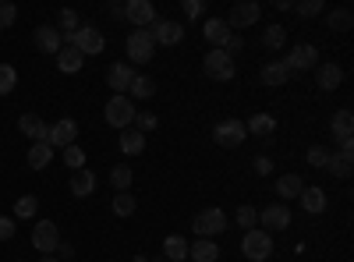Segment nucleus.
I'll return each mask as SVG.
<instances>
[{"instance_id":"ddd939ff","label":"nucleus","mask_w":354,"mask_h":262,"mask_svg":"<svg viewBox=\"0 0 354 262\" xmlns=\"http://www.w3.org/2000/svg\"><path fill=\"white\" fill-rule=\"evenodd\" d=\"M46 142H50V145H61V149H68V145H75V142H78V124H75L71 118H61V121H57V124L50 128Z\"/></svg>"},{"instance_id":"c756f323","label":"nucleus","mask_w":354,"mask_h":262,"mask_svg":"<svg viewBox=\"0 0 354 262\" xmlns=\"http://www.w3.org/2000/svg\"><path fill=\"white\" fill-rule=\"evenodd\" d=\"M128 93H131V96H128L131 103H135V100H149V96H156V82H153L149 75H135V82H131Z\"/></svg>"},{"instance_id":"a878e982","label":"nucleus","mask_w":354,"mask_h":262,"mask_svg":"<svg viewBox=\"0 0 354 262\" xmlns=\"http://www.w3.org/2000/svg\"><path fill=\"white\" fill-rule=\"evenodd\" d=\"M82 64H85V57H82L75 46H61V53H57V68H61L64 75H75V71H82Z\"/></svg>"},{"instance_id":"f3484780","label":"nucleus","mask_w":354,"mask_h":262,"mask_svg":"<svg viewBox=\"0 0 354 262\" xmlns=\"http://www.w3.org/2000/svg\"><path fill=\"white\" fill-rule=\"evenodd\" d=\"M18 131L25 138H32V142H46L50 124H43V118H36V113H21V118H18Z\"/></svg>"},{"instance_id":"bb28decb","label":"nucleus","mask_w":354,"mask_h":262,"mask_svg":"<svg viewBox=\"0 0 354 262\" xmlns=\"http://www.w3.org/2000/svg\"><path fill=\"white\" fill-rule=\"evenodd\" d=\"M305 191V181L298 178V174H283V178H277V195L280 198H301Z\"/></svg>"},{"instance_id":"c85d7f7f","label":"nucleus","mask_w":354,"mask_h":262,"mask_svg":"<svg viewBox=\"0 0 354 262\" xmlns=\"http://www.w3.org/2000/svg\"><path fill=\"white\" fill-rule=\"evenodd\" d=\"M142 149H145V135L135 131V128H124V131H121V153H124V156H138Z\"/></svg>"},{"instance_id":"4c0bfd02","label":"nucleus","mask_w":354,"mask_h":262,"mask_svg":"<svg viewBox=\"0 0 354 262\" xmlns=\"http://www.w3.org/2000/svg\"><path fill=\"white\" fill-rule=\"evenodd\" d=\"M305 160H308V167H315V170H326V163H330V149H326V145H312V149L305 153Z\"/></svg>"},{"instance_id":"7ed1b4c3","label":"nucleus","mask_w":354,"mask_h":262,"mask_svg":"<svg viewBox=\"0 0 354 262\" xmlns=\"http://www.w3.org/2000/svg\"><path fill=\"white\" fill-rule=\"evenodd\" d=\"M202 71L209 75L213 82H230L234 75H238V68H234V57H227L223 50H209L202 57Z\"/></svg>"},{"instance_id":"f257e3e1","label":"nucleus","mask_w":354,"mask_h":262,"mask_svg":"<svg viewBox=\"0 0 354 262\" xmlns=\"http://www.w3.org/2000/svg\"><path fill=\"white\" fill-rule=\"evenodd\" d=\"M241 255L248 262H266L273 255V234H266L262 227H252L245 230V238H241Z\"/></svg>"},{"instance_id":"a211bd4d","label":"nucleus","mask_w":354,"mask_h":262,"mask_svg":"<svg viewBox=\"0 0 354 262\" xmlns=\"http://www.w3.org/2000/svg\"><path fill=\"white\" fill-rule=\"evenodd\" d=\"M202 32H205V39L213 43V50H223V46H227V39L234 36V32H230V25H227L223 18H209Z\"/></svg>"},{"instance_id":"79ce46f5","label":"nucleus","mask_w":354,"mask_h":262,"mask_svg":"<svg viewBox=\"0 0 354 262\" xmlns=\"http://www.w3.org/2000/svg\"><path fill=\"white\" fill-rule=\"evenodd\" d=\"M234 220H238V227H245V230L259 227V213H255L252 206H241V209H238V216H234Z\"/></svg>"},{"instance_id":"ea45409f","label":"nucleus","mask_w":354,"mask_h":262,"mask_svg":"<svg viewBox=\"0 0 354 262\" xmlns=\"http://www.w3.org/2000/svg\"><path fill=\"white\" fill-rule=\"evenodd\" d=\"M64 163H68L71 170H82V167H85V149H82L78 142H75V145H68V149H64Z\"/></svg>"},{"instance_id":"dca6fc26","label":"nucleus","mask_w":354,"mask_h":262,"mask_svg":"<svg viewBox=\"0 0 354 262\" xmlns=\"http://www.w3.org/2000/svg\"><path fill=\"white\" fill-rule=\"evenodd\" d=\"M36 46L43 50V53H50V57H57V53H61V28H57V25H39L36 28Z\"/></svg>"},{"instance_id":"9b49d317","label":"nucleus","mask_w":354,"mask_h":262,"mask_svg":"<svg viewBox=\"0 0 354 262\" xmlns=\"http://www.w3.org/2000/svg\"><path fill=\"white\" fill-rule=\"evenodd\" d=\"M259 227L266 230V234H273V230H287L290 227V209L283 206V202H273V206H266L259 213Z\"/></svg>"},{"instance_id":"c9c22d12","label":"nucleus","mask_w":354,"mask_h":262,"mask_svg":"<svg viewBox=\"0 0 354 262\" xmlns=\"http://www.w3.org/2000/svg\"><path fill=\"white\" fill-rule=\"evenodd\" d=\"M135 206H138V202H135L131 191H117V195H113V213H117V216H131Z\"/></svg>"},{"instance_id":"864d4df0","label":"nucleus","mask_w":354,"mask_h":262,"mask_svg":"<svg viewBox=\"0 0 354 262\" xmlns=\"http://www.w3.org/2000/svg\"><path fill=\"white\" fill-rule=\"evenodd\" d=\"M153 262H167V259H153Z\"/></svg>"},{"instance_id":"412c9836","label":"nucleus","mask_w":354,"mask_h":262,"mask_svg":"<svg viewBox=\"0 0 354 262\" xmlns=\"http://www.w3.org/2000/svg\"><path fill=\"white\" fill-rule=\"evenodd\" d=\"M93 191H96V174L85 170V167L75 170V174H71V195H75V198H88Z\"/></svg>"},{"instance_id":"20e7f679","label":"nucleus","mask_w":354,"mask_h":262,"mask_svg":"<svg viewBox=\"0 0 354 262\" xmlns=\"http://www.w3.org/2000/svg\"><path fill=\"white\" fill-rule=\"evenodd\" d=\"M124 50H128V57L135 64H149L156 57V43L149 36V28H135V32L128 36V43H124Z\"/></svg>"},{"instance_id":"2f4dec72","label":"nucleus","mask_w":354,"mask_h":262,"mask_svg":"<svg viewBox=\"0 0 354 262\" xmlns=\"http://www.w3.org/2000/svg\"><path fill=\"white\" fill-rule=\"evenodd\" d=\"M351 25H354V15L347 8H337V11L326 15V28H330V32H347Z\"/></svg>"},{"instance_id":"2eb2a0df","label":"nucleus","mask_w":354,"mask_h":262,"mask_svg":"<svg viewBox=\"0 0 354 262\" xmlns=\"http://www.w3.org/2000/svg\"><path fill=\"white\" fill-rule=\"evenodd\" d=\"M315 85L322 93H337L344 85V68L340 64H319L315 68Z\"/></svg>"},{"instance_id":"09e8293b","label":"nucleus","mask_w":354,"mask_h":262,"mask_svg":"<svg viewBox=\"0 0 354 262\" xmlns=\"http://www.w3.org/2000/svg\"><path fill=\"white\" fill-rule=\"evenodd\" d=\"M202 11H205L202 0H185V15H188V18H198Z\"/></svg>"},{"instance_id":"f03ea898","label":"nucleus","mask_w":354,"mask_h":262,"mask_svg":"<svg viewBox=\"0 0 354 262\" xmlns=\"http://www.w3.org/2000/svg\"><path fill=\"white\" fill-rule=\"evenodd\" d=\"M135 113H138V110H135V103H131L128 96H110L106 106H103L106 124H110V128H121V131L135 124Z\"/></svg>"},{"instance_id":"aec40b11","label":"nucleus","mask_w":354,"mask_h":262,"mask_svg":"<svg viewBox=\"0 0 354 262\" xmlns=\"http://www.w3.org/2000/svg\"><path fill=\"white\" fill-rule=\"evenodd\" d=\"M220 259V245L209 238H198L195 245H188V262H216Z\"/></svg>"},{"instance_id":"4468645a","label":"nucleus","mask_w":354,"mask_h":262,"mask_svg":"<svg viewBox=\"0 0 354 262\" xmlns=\"http://www.w3.org/2000/svg\"><path fill=\"white\" fill-rule=\"evenodd\" d=\"M124 18H128L135 28H145V25H153V21H156V8L149 4V0H128Z\"/></svg>"},{"instance_id":"3c124183","label":"nucleus","mask_w":354,"mask_h":262,"mask_svg":"<svg viewBox=\"0 0 354 262\" xmlns=\"http://www.w3.org/2000/svg\"><path fill=\"white\" fill-rule=\"evenodd\" d=\"M131 262H149V259H145V255H135V259H131Z\"/></svg>"},{"instance_id":"37998d69","label":"nucleus","mask_w":354,"mask_h":262,"mask_svg":"<svg viewBox=\"0 0 354 262\" xmlns=\"http://www.w3.org/2000/svg\"><path fill=\"white\" fill-rule=\"evenodd\" d=\"M156 124H160V121H156V113H135V124H131V128L145 135V131H153Z\"/></svg>"},{"instance_id":"5701e85b","label":"nucleus","mask_w":354,"mask_h":262,"mask_svg":"<svg viewBox=\"0 0 354 262\" xmlns=\"http://www.w3.org/2000/svg\"><path fill=\"white\" fill-rule=\"evenodd\" d=\"M290 82V71L283 68V61H270L262 64V85H270V89H280V85Z\"/></svg>"},{"instance_id":"0eeeda50","label":"nucleus","mask_w":354,"mask_h":262,"mask_svg":"<svg viewBox=\"0 0 354 262\" xmlns=\"http://www.w3.org/2000/svg\"><path fill=\"white\" fill-rule=\"evenodd\" d=\"M259 15H262V8L255 4V0H241V4H234V8H230V15H227L223 21L230 25V32L238 36L241 28H252V25L259 21Z\"/></svg>"},{"instance_id":"72a5a7b5","label":"nucleus","mask_w":354,"mask_h":262,"mask_svg":"<svg viewBox=\"0 0 354 262\" xmlns=\"http://www.w3.org/2000/svg\"><path fill=\"white\" fill-rule=\"evenodd\" d=\"M262 43L270 46V50H283V43H287V28L277 21V25H270L266 28V36H262Z\"/></svg>"},{"instance_id":"423d86ee","label":"nucleus","mask_w":354,"mask_h":262,"mask_svg":"<svg viewBox=\"0 0 354 262\" xmlns=\"http://www.w3.org/2000/svg\"><path fill=\"white\" fill-rule=\"evenodd\" d=\"M245 138H248V131H245V121H238V118H227L213 128V142L223 145V149H238Z\"/></svg>"},{"instance_id":"5fc2aeb1","label":"nucleus","mask_w":354,"mask_h":262,"mask_svg":"<svg viewBox=\"0 0 354 262\" xmlns=\"http://www.w3.org/2000/svg\"><path fill=\"white\" fill-rule=\"evenodd\" d=\"M18 262H21V259H18Z\"/></svg>"},{"instance_id":"1a4fd4ad","label":"nucleus","mask_w":354,"mask_h":262,"mask_svg":"<svg viewBox=\"0 0 354 262\" xmlns=\"http://www.w3.org/2000/svg\"><path fill=\"white\" fill-rule=\"evenodd\" d=\"M149 36H153V43H156V46H177V43L185 39V25H181V21L156 18V21L149 25Z\"/></svg>"},{"instance_id":"e433bc0d","label":"nucleus","mask_w":354,"mask_h":262,"mask_svg":"<svg viewBox=\"0 0 354 262\" xmlns=\"http://www.w3.org/2000/svg\"><path fill=\"white\" fill-rule=\"evenodd\" d=\"M18 85V71L11 64H0V96H11Z\"/></svg>"},{"instance_id":"a19ab883","label":"nucleus","mask_w":354,"mask_h":262,"mask_svg":"<svg viewBox=\"0 0 354 262\" xmlns=\"http://www.w3.org/2000/svg\"><path fill=\"white\" fill-rule=\"evenodd\" d=\"M18 18V8L11 4V0H0V28H11Z\"/></svg>"},{"instance_id":"a18cd8bd","label":"nucleus","mask_w":354,"mask_h":262,"mask_svg":"<svg viewBox=\"0 0 354 262\" xmlns=\"http://www.w3.org/2000/svg\"><path fill=\"white\" fill-rule=\"evenodd\" d=\"M255 174H259V178H270V174H273V160L270 156H255Z\"/></svg>"},{"instance_id":"f704fd0d","label":"nucleus","mask_w":354,"mask_h":262,"mask_svg":"<svg viewBox=\"0 0 354 262\" xmlns=\"http://www.w3.org/2000/svg\"><path fill=\"white\" fill-rule=\"evenodd\" d=\"M131 178H135V174H131V167H124V163L110 170V185H113L117 191H128V188H131Z\"/></svg>"},{"instance_id":"7c9ffc66","label":"nucleus","mask_w":354,"mask_h":262,"mask_svg":"<svg viewBox=\"0 0 354 262\" xmlns=\"http://www.w3.org/2000/svg\"><path fill=\"white\" fill-rule=\"evenodd\" d=\"M330 128H333L337 142L351 138V131H354V118H351V110H337V113H333V121H330Z\"/></svg>"},{"instance_id":"b1692460","label":"nucleus","mask_w":354,"mask_h":262,"mask_svg":"<svg viewBox=\"0 0 354 262\" xmlns=\"http://www.w3.org/2000/svg\"><path fill=\"white\" fill-rule=\"evenodd\" d=\"M50 160H53V145L50 142H32V149H28V156H25V163L32 170H46Z\"/></svg>"},{"instance_id":"9d476101","label":"nucleus","mask_w":354,"mask_h":262,"mask_svg":"<svg viewBox=\"0 0 354 262\" xmlns=\"http://www.w3.org/2000/svg\"><path fill=\"white\" fill-rule=\"evenodd\" d=\"M57 245H61V230H57V223L39 220V223L32 227V248H36V252H43V255H53V252H57Z\"/></svg>"},{"instance_id":"f8f14e48","label":"nucleus","mask_w":354,"mask_h":262,"mask_svg":"<svg viewBox=\"0 0 354 262\" xmlns=\"http://www.w3.org/2000/svg\"><path fill=\"white\" fill-rule=\"evenodd\" d=\"M131 82H135V68H131V64L117 61V64H110V68H106V85L113 89V96H128Z\"/></svg>"},{"instance_id":"58836bf2","label":"nucleus","mask_w":354,"mask_h":262,"mask_svg":"<svg viewBox=\"0 0 354 262\" xmlns=\"http://www.w3.org/2000/svg\"><path fill=\"white\" fill-rule=\"evenodd\" d=\"M290 11L301 15V18H315V15L326 11V4H322V0H301V4H290Z\"/></svg>"},{"instance_id":"393cba45","label":"nucleus","mask_w":354,"mask_h":262,"mask_svg":"<svg viewBox=\"0 0 354 262\" xmlns=\"http://www.w3.org/2000/svg\"><path fill=\"white\" fill-rule=\"evenodd\" d=\"M163 259L167 262H188V241L181 234H170L163 241Z\"/></svg>"},{"instance_id":"6ab92c4d","label":"nucleus","mask_w":354,"mask_h":262,"mask_svg":"<svg viewBox=\"0 0 354 262\" xmlns=\"http://www.w3.org/2000/svg\"><path fill=\"white\" fill-rule=\"evenodd\" d=\"M301 209L305 213H312V216H319V213H326V191H322L319 185H308L305 191H301Z\"/></svg>"},{"instance_id":"cd10ccee","label":"nucleus","mask_w":354,"mask_h":262,"mask_svg":"<svg viewBox=\"0 0 354 262\" xmlns=\"http://www.w3.org/2000/svg\"><path fill=\"white\" fill-rule=\"evenodd\" d=\"M354 153H330V163H326V170L333 174V178H340V181H347L351 178V167H354V160H351Z\"/></svg>"},{"instance_id":"4be33fe9","label":"nucleus","mask_w":354,"mask_h":262,"mask_svg":"<svg viewBox=\"0 0 354 262\" xmlns=\"http://www.w3.org/2000/svg\"><path fill=\"white\" fill-rule=\"evenodd\" d=\"M245 131L255 135V138H270V135L277 131V118H273V113H252L248 124H245Z\"/></svg>"},{"instance_id":"c03bdc74","label":"nucleus","mask_w":354,"mask_h":262,"mask_svg":"<svg viewBox=\"0 0 354 262\" xmlns=\"http://www.w3.org/2000/svg\"><path fill=\"white\" fill-rule=\"evenodd\" d=\"M57 25H61V32H75V28H78V15L64 8L61 15H57Z\"/></svg>"},{"instance_id":"49530a36","label":"nucleus","mask_w":354,"mask_h":262,"mask_svg":"<svg viewBox=\"0 0 354 262\" xmlns=\"http://www.w3.org/2000/svg\"><path fill=\"white\" fill-rule=\"evenodd\" d=\"M15 238V216H0V241Z\"/></svg>"},{"instance_id":"39448f33","label":"nucleus","mask_w":354,"mask_h":262,"mask_svg":"<svg viewBox=\"0 0 354 262\" xmlns=\"http://www.w3.org/2000/svg\"><path fill=\"white\" fill-rule=\"evenodd\" d=\"M192 230H195V234L198 238H216V234H223V230H227V213L223 209H202L198 216H195V223H192Z\"/></svg>"},{"instance_id":"603ef678","label":"nucleus","mask_w":354,"mask_h":262,"mask_svg":"<svg viewBox=\"0 0 354 262\" xmlns=\"http://www.w3.org/2000/svg\"><path fill=\"white\" fill-rule=\"evenodd\" d=\"M39 262H57V259H53V255H43V259H39Z\"/></svg>"},{"instance_id":"473e14b6","label":"nucleus","mask_w":354,"mask_h":262,"mask_svg":"<svg viewBox=\"0 0 354 262\" xmlns=\"http://www.w3.org/2000/svg\"><path fill=\"white\" fill-rule=\"evenodd\" d=\"M36 213H39V198L36 195H21L15 202V220H32Z\"/></svg>"},{"instance_id":"de8ad7c7","label":"nucleus","mask_w":354,"mask_h":262,"mask_svg":"<svg viewBox=\"0 0 354 262\" xmlns=\"http://www.w3.org/2000/svg\"><path fill=\"white\" fill-rule=\"evenodd\" d=\"M241 50H245V39H241V36H230V39H227V46H223V53H227V57L241 53Z\"/></svg>"},{"instance_id":"8fccbe9b","label":"nucleus","mask_w":354,"mask_h":262,"mask_svg":"<svg viewBox=\"0 0 354 262\" xmlns=\"http://www.w3.org/2000/svg\"><path fill=\"white\" fill-rule=\"evenodd\" d=\"M57 252H61V255H64V259H71V255H75V248H71V245H68V241H61V245H57Z\"/></svg>"},{"instance_id":"6e6552de","label":"nucleus","mask_w":354,"mask_h":262,"mask_svg":"<svg viewBox=\"0 0 354 262\" xmlns=\"http://www.w3.org/2000/svg\"><path fill=\"white\" fill-rule=\"evenodd\" d=\"M283 68L294 75V71H308V68H319V50L312 43H298L290 46V53L283 57Z\"/></svg>"}]
</instances>
